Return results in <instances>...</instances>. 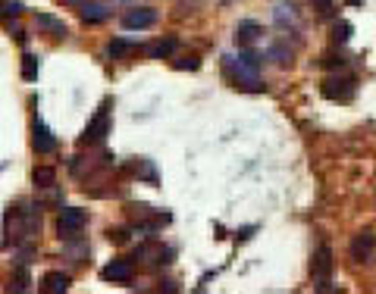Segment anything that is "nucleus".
Segmentation results:
<instances>
[{
    "mask_svg": "<svg viewBox=\"0 0 376 294\" xmlns=\"http://www.w3.org/2000/svg\"><path fill=\"white\" fill-rule=\"evenodd\" d=\"M38 229H41V216H38V213L22 210V206L13 210L10 206V213H6V241H10V238L13 241H22V238H29L31 231H38Z\"/></svg>",
    "mask_w": 376,
    "mask_h": 294,
    "instance_id": "obj_1",
    "label": "nucleus"
},
{
    "mask_svg": "<svg viewBox=\"0 0 376 294\" xmlns=\"http://www.w3.org/2000/svg\"><path fill=\"white\" fill-rule=\"evenodd\" d=\"M85 225H88V213L79 210V206H66L60 213V219H56V231H60L63 241H75L85 231Z\"/></svg>",
    "mask_w": 376,
    "mask_h": 294,
    "instance_id": "obj_2",
    "label": "nucleus"
},
{
    "mask_svg": "<svg viewBox=\"0 0 376 294\" xmlns=\"http://www.w3.org/2000/svg\"><path fill=\"white\" fill-rule=\"evenodd\" d=\"M311 275L317 281V288H326L329 285V275H332V247L329 244H320L317 254L311 260Z\"/></svg>",
    "mask_w": 376,
    "mask_h": 294,
    "instance_id": "obj_3",
    "label": "nucleus"
},
{
    "mask_svg": "<svg viewBox=\"0 0 376 294\" xmlns=\"http://www.w3.org/2000/svg\"><path fill=\"white\" fill-rule=\"evenodd\" d=\"M107 131H110V113H107V104H104L97 110V116L85 125V135L79 138V144H100L107 138Z\"/></svg>",
    "mask_w": 376,
    "mask_h": 294,
    "instance_id": "obj_4",
    "label": "nucleus"
},
{
    "mask_svg": "<svg viewBox=\"0 0 376 294\" xmlns=\"http://www.w3.org/2000/svg\"><path fill=\"white\" fill-rule=\"evenodd\" d=\"M31 147H35L38 154H54V150H56L54 131H50L47 125L41 122V119H35V122H31Z\"/></svg>",
    "mask_w": 376,
    "mask_h": 294,
    "instance_id": "obj_5",
    "label": "nucleus"
},
{
    "mask_svg": "<svg viewBox=\"0 0 376 294\" xmlns=\"http://www.w3.org/2000/svg\"><path fill=\"white\" fill-rule=\"evenodd\" d=\"M154 22H157V10H150V6H138V10H129L123 16V28H129V31L150 28Z\"/></svg>",
    "mask_w": 376,
    "mask_h": 294,
    "instance_id": "obj_6",
    "label": "nucleus"
},
{
    "mask_svg": "<svg viewBox=\"0 0 376 294\" xmlns=\"http://www.w3.org/2000/svg\"><path fill=\"white\" fill-rule=\"evenodd\" d=\"M132 275H135V269H132L129 260H113V263H107V266L100 269V279L116 281V285H129Z\"/></svg>",
    "mask_w": 376,
    "mask_h": 294,
    "instance_id": "obj_7",
    "label": "nucleus"
},
{
    "mask_svg": "<svg viewBox=\"0 0 376 294\" xmlns=\"http://www.w3.org/2000/svg\"><path fill=\"white\" fill-rule=\"evenodd\" d=\"M323 97L329 100H351L354 97V79H326L323 81Z\"/></svg>",
    "mask_w": 376,
    "mask_h": 294,
    "instance_id": "obj_8",
    "label": "nucleus"
},
{
    "mask_svg": "<svg viewBox=\"0 0 376 294\" xmlns=\"http://www.w3.org/2000/svg\"><path fill=\"white\" fill-rule=\"evenodd\" d=\"M376 250V235L373 231H357L354 235V241H351V256L354 260H370V254Z\"/></svg>",
    "mask_w": 376,
    "mask_h": 294,
    "instance_id": "obj_9",
    "label": "nucleus"
},
{
    "mask_svg": "<svg viewBox=\"0 0 376 294\" xmlns=\"http://www.w3.org/2000/svg\"><path fill=\"white\" fill-rule=\"evenodd\" d=\"M35 25L44 31V35H50V38H66L69 35L66 22H63V19H56V16H50V13H38Z\"/></svg>",
    "mask_w": 376,
    "mask_h": 294,
    "instance_id": "obj_10",
    "label": "nucleus"
},
{
    "mask_svg": "<svg viewBox=\"0 0 376 294\" xmlns=\"http://www.w3.org/2000/svg\"><path fill=\"white\" fill-rule=\"evenodd\" d=\"M175 47H179V41H175V38H157L154 44H148V47H144V54H148L150 60H169V56L175 54Z\"/></svg>",
    "mask_w": 376,
    "mask_h": 294,
    "instance_id": "obj_11",
    "label": "nucleus"
},
{
    "mask_svg": "<svg viewBox=\"0 0 376 294\" xmlns=\"http://www.w3.org/2000/svg\"><path fill=\"white\" fill-rule=\"evenodd\" d=\"M69 285H72V279H69L66 272H47L44 275V281H41V288L47 294H66Z\"/></svg>",
    "mask_w": 376,
    "mask_h": 294,
    "instance_id": "obj_12",
    "label": "nucleus"
},
{
    "mask_svg": "<svg viewBox=\"0 0 376 294\" xmlns=\"http://www.w3.org/2000/svg\"><path fill=\"white\" fill-rule=\"evenodd\" d=\"M257 38H260V25L251 22V19L248 22H238V28H235V44L238 47H251Z\"/></svg>",
    "mask_w": 376,
    "mask_h": 294,
    "instance_id": "obj_13",
    "label": "nucleus"
},
{
    "mask_svg": "<svg viewBox=\"0 0 376 294\" xmlns=\"http://www.w3.org/2000/svg\"><path fill=\"white\" fill-rule=\"evenodd\" d=\"M138 50L135 41H125V38H113L110 44H107V56L110 60H125V56H132Z\"/></svg>",
    "mask_w": 376,
    "mask_h": 294,
    "instance_id": "obj_14",
    "label": "nucleus"
},
{
    "mask_svg": "<svg viewBox=\"0 0 376 294\" xmlns=\"http://www.w3.org/2000/svg\"><path fill=\"white\" fill-rule=\"evenodd\" d=\"M79 13H81V19H85V22H91V25L110 19V10H107L104 3H79Z\"/></svg>",
    "mask_w": 376,
    "mask_h": 294,
    "instance_id": "obj_15",
    "label": "nucleus"
},
{
    "mask_svg": "<svg viewBox=\"0 0 376 294\" xmlns=\"http://www.w3.org/2000/svg\"><path fill=\"white\" fill-rule=\"evenodd\" d=\"M31 181H35V188H41V191H47V188L56 185V172L50 166H38L35 172H31Z\"/></svg>",
    "mask_w": 376,
    "mask_h": 294,
    "instance_id": "obj_16",
    "label": "nucleus"
},
{
    "mask_svg": "<svg viewBox=\"0 0 376 294\" xmlns=\"http://www.w3.org/2000/svg\"><path fill=\"white\" fill-rule=\"evenodd\" d=\"M38 72H41V63H38V56L25 54V56H22V79H25V81H35Z\"/></svg>",
    "mask_w": 376,
    "mask_h": 294,
    "instance_id": "obj_17",
    "label": "nucleus"
},
{
    "mask_svg": "<svg viewBox=\"0 0 376 294\" xmlns=\"http://www.w3.org/2000/svg\"><path fill=\"white\" fill-rule=\"evenodd\" d=\"M25 6L16 3V0H0V16H19Z\"/></svg>",
    "mask_w": 376,
    "mask_h": 294,
    "instance_id": "obj_18",
    "label": "nucleus"
},
{
    "mask_svg": "<svg viewBox=\"0 0 376 294\" xmlns=\"http://www.w3.org/2000/svg\"><path fill=\"white\" fill-rule=\"evenodd\" d=\"M332 38H336L338 44H345L351 38V25L348 22H336V28H332Z\"/></svg>",
    "mask_w": 376,
    "mask_h": 294,
    "instance_id": "obj_19",
    "label": "nucleus"
},
{
    "mask_svg": "<svg viewBox=\"0 0 376 294\" xmlns=\"http://www.w3.org/2000/svg\"><path fill=\"white\" fill-rule=\"evenodd\" d=\"M175 69H201V60L198 56H185V60H173Z\"/></svg>",
    "mask_w": 376,
    "mask_h": 294,
    "instance_id": "obj_20",
    "label": "nucleus"
},
{
    "mask_svg": "<svg viewBox=\"0 0 376 294\" xmlns=\"http://www.w3.org/2000/svg\"><path fill=\"white\" fill-rule=\"evenodd\" d=\"M110 241L125 244V241H129V229H110Z\"/></svg>",
    "mask_w": 376,
    "mask_h": 294,
    "instance_id": "obj_21",
    "label": "nucleus"
},
{
    "mask_svg": "<svg viewBox=\"0 0 376 294\" xmlns=\"http://www.w3.org/2000/svg\"><path fill=\"white\" fill-rule=\"evenodd\" d=\"M311 6H313L317 13H329V10H332V0H311Z\"/></svg>",
    "mask_w": 376,
    "mask_h": 294,
    "instance_id": "obj_22",
    "label": "nucleus"
},
{
    "mask_svg": "<svg viewBox=\"0 0 376 294\" xmlns=\"http://www.w3.org/2000/svg\"><path fill=\"white\" fill-rule=\"evenodd\" d=\"M25 285H29V272H25V269H19V272H16V291H22Z\"/></svg>",
    "mask_w": 376,
    "mask_h": 294,
    "instance_id": "obj_23",
    "label": "nucleus"
},
{
    "mask_svg": "<svg viewBox=\"0 0 376 294\" xmlns=\"http://www.w3.org/2000/svg\"><path fill=\"white\" fill-rule=\"evenodd\" d=\"M348 3H361V0H348Z\"/></svg>",
    "mask_w": 376,
    "mask_h": 294,
    "instance_id": "obj_24",
    "label": "nucleus"
}]
</instances>
